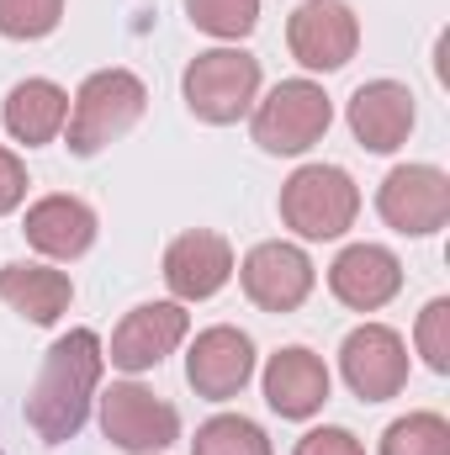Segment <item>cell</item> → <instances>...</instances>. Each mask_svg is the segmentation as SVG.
Wrapping results in <instances>:
<instances>
[{
    "mask_svg": "<svg viewBox=\"0 0 450 455\" xmlns=\"http://www.w3.org/2000/svg\"><path fill=\"white\" fill-rule=\"evenodd\" d=\"M101 371H107V349H101L96 329H69L64 339H53L32 392H27V424L48 445L75 440L91 419L96 392H101Z\"/></svg>",
    "mask_w": 450,
    "mask_h": 455,
    "instance_id": "1",
    "label": "cell"
},
{
    "mask_svg": "<svg viewBox=\"0 0 450 455\" xmlns=\"http://www.w3.org/2000/svg\"><path fill=\"white\" fill-rule=\"evenodd\" d=\"M149 107V85L133 75V69H96L75 101H69V154L75 159H91L101 154L107 143H117L122 132L138 127V116Z\"/></svg>",
    "mask_w": 450,
    "mask_h": 455,
    "instance_id": "2",
    "label": "cell"
},
{
    "mask_svg": "<svg viewBox=\"0 0 450 455\" xmlns=\"http://www.w3.org/2000/svg\"><path fill=\"white\" fill-rule=\"evenodd\" d=\"M360 218V186L339 164H302L281 186V223L297 238H344Z\"/></svg>",
    "mask_w": 450,
    "mask_h": 455,
    "instance_id": "3",
    "label": "cell"
},
{
    "mask_svg": "<svg viewBox=\"0 0 450 455\" xmlns=\"http://www.w3.org/2000/svg\"><path fill=\"white\" fill-rule=\"evenodd\" d=\"M181 91H186V107L202 122L228 127V122L249 116L260 101V59L244 48H207L186 64Z\"/></svg>",
    "mask_w": 450,
    "mask_h": 455,
    "instance_id": "4",
    "label": "cell"
},
{
    "mask_svg": "<svg viewBox=\"0 0 450 455\" xmlns=\"http://www.w3.org/2000/svg\"><path fill=\"white\" fill-rule=\"evenodd\" d=\"M334 122V107L324 96V85L313 80H281L265 101H254L249 132L265 154H308L313 143H324Z\"/></svg>",
    "mask_w": 450,
    "mask_h": 455,
    "instance_id": "5",
    "label": "cell"
},
{
    "mask_svg": "<svg viewBox=\"0 0 450 455\" xmlns=\"http://www.w3.org/2000/svg\"><path fill=\"white\" fill-rule=\"evenodd\" d=\"M96 403H101V435L117 451L159 455L181 440V413L138 381H112L107 392H96Z\"/></svg>",
    "mask_w": 450,
    "mask_h": 455,
    "instance_id": "6",
    "label": "cell"
},
{
    "mask_svg": "<svg viewBox=\"0 0 450 455\" xmlns=\"http://www.w3.org/2000/svg\"><path fill=\"white\" fill-rule=\"evenodd\" d=\"M376 212L408 238L440 233L450 223V175L440 164H398L376 191Z\"/></svg>",
    "mask_w": 450,
    "mask_h": 455,
    "instance_id": "7",
    "label": "cell"
},
{
    "mask_svg": "<svg viewBox=\"0 0 450 455\" xmlns=\"http://www.w3.org/2000/svg\"><path fill=\"white\" fill-rule=\"evenodd\" d=\"M286 48L302 69L313 75H334L355 59L360 48V21L344 0H302L286 21Z\"/></svg>",
    "mask_w": 450,
    "mask_h": 455,
    "instance_id": "8",
    "label": "cell"
},
{
    "mask_svg": "<svg viewBox=\"0 0 450 455\" xmlns=\"http://www.w3.org/2000/svg\"><path fill=\"white\" fill-rule=\"evenodd\" d=\"M339 371L360 403H387L408 387V344L387 323H360L339 349Z\"/></svg>",
    "mask_w": 450,
    "mask_h": 455,
    "instance_id": "9",
    "label": "cell"
},
{
    "mask_svg": "<svg viewBox=\"0 0 450 455\" xmlns=\"http://www.w3.org/2000/svg\"><path fill=\"white\" fill-rule=\"evenodd\" d=\"M238 281H244V297L260 307V313H297L313 291V259L286 243V238H270V243H254L238 265Z\"/></svg>",
    "mask_w": 450,
    "mask_h": 455,
    "instance_id": "10",
    "label": "cell"
},
{
    "mask_svg": "<svg viewBox=\"0 0 450 455\" xmlns=\"http://www.w3.org/2000/svg\"><path fill=\"white\" fill-rule=\"evenodd\" d=\"M186 334H191L186 302H143V307H133V313L117 323L107 360H112L117 371L138 376V371H154L165 355H175V344L186 339Z\"/></svg>",
    "mask_w": 450,
    "mask_h": 455,
    "instance_id": "11",
    "label": "cell"
},
{
    "mask_svg": "<svg viewBox=\"0 0 450 455\" xmlns=\"http://www.w3.org/2000/svg\"><path fill=\"white\" fill-rule=\"evenodd\" d=\"M254 376V339L233 323H218V329H202L191 355H186V381L197 397L207 403H228L249 387Z\"/></svg>",
    "mask_w": 450,
    "mask_h": 455,
    "instance_id": "12",
    "label": "cell"
},
{
    "mask_svg": "<svg viewBox=\"0 0 450 455\" xmlns=\"http://www.w3.org/2000/svg\"><path fill=\"white\" fill-rule=\"evenodd\" d=\"M233 275V243L213 228H191L165 249V286L175 302H207L218 297Z\"/></svg>",
    "mask_w": 450,
    "mask_h": 455,
    "instance_id": "13",
    "label": "cell"
},
{
    "mask_svg": "<svg viewBox=\"0 0 450 455\" xmlns=\"http://www.w3.org/2000/svg\"><path fill=\"white\" fill-rule=\"evenodd\" d=\"M329 291L355 313H376V307H387L403 291V265L382 243H350L329 265Z\"/></svg>",
    "mask_w": 450,
    "mask_h": 455,
    "instance_id": "14",
    "label": "cell"
},
{
    "mask_svg": "<svg viewBox=\"0 0 450 455\" xmlns=\"http://www.w3.org/2000/svg\"><path fill=\"white\" fill-rule=\"evenodd\" d=\"M350 132L360 148L371 154H392L408 143L414 132V91L398 85V80H366L355 96H350Z\"/></svg>",
    "mask_w": 450,
    "mask_h": 455,
    "instance_id": "15",
    "label": "cell"
},
{
    "mask_svg": "<svg viewBox=\"0 0 450 455\" xmlns=\"http://www.w3.org/2000/svg\"><path fill=\"white\" fill-rule=\"evenodd\" d=\"M265 403L281 419H297V424L313 419L329 403V365L313 349H302V344L270 355V365H265Z\"/></svg>",
    "mask_w": 450,
    "mask_h": 455,
    "instance_id": "16",
    "label": "cell"
},
{
    "mask_svg": "<svg viewBox=\"0 0 450 455\" xmlns=\"http://www.w3.org/2000/svg\"><path fill=\"white\" fill-rule=\"evenodd\" d=\"M21 233L37 254L48 259H80L91 243H96V212L80 202V196H43L27 207Z\"/></svg>",
    "mask_w": 450,
    "mask_h": 455,
    "instance_id": "17",
    "label": "cell"
},
{
    "mask_svg": "<svg viewBox=\"0 0 450 455\" xmlns=\"http://www.w3.org/2000/svg\"><path fill=\"white\" fill-rule=\"evenodd\" d=\"M0 302H11V313H21L27 323L48 329L69 313L75 281L53 265H0Z\"/></svg>",
    "mask_w": 450,
    "mask_h": 455,
    "instance_id": "18",
    "label": "cell"
},
{
    "mask_svg": "<svg viewBox=\"0 0 450 455\" xmlns=\"http://www.w3.org/2000/svg\"><path fill=\"white\" fill-rule=\"evenodd\" d=\"M0 122L27 148L53 143L64 132V122H69V91L53 85V80H21V85H11V96L0 107Z\"/></svg>",
    "mask_w": 450,
    "mask_h": 455,
    "instance_id": "19",
    "label": "cell"
},
{
    "mask_svg": "<svg viewBox=\"0 0 450 455\" xmlns=\"http://www.w3.org/2000/svg\"><path fill=\"white\" fill-rule=\"evenodd\" d=\"M191 455H276V451H270V440H265V429H260L254 419H244V413H218V419H207V424L197 429Z\"/></svg>",
    "mask_w": 450,
    "mask_h": 455,
    "instance_id": "20",
    "label": "cell"
},
{
    "mask_svg": "<svg viewBox=\"0 0 450 455\" xmlns=\"http://www.w3.org/2000/svg\"><path fill=\"white\" fill-rule=\"evenodd\" d=\"M382 455H450V424L440 413H408L387 424Z\"/></svg>",
    "mask_w": 450,
    "mask_h": 455,
    "instance_id": "21",
    "label": "cell"
},
{
    "mask_svg": "<svg viewBox=\"0 0 450 455\" xmlns=\"http://www.w3.org/2000/svg\"><path fill=\"white\" fill-rule=\"evenodd\" d=\"M186 16L207 37L238 43V37H249L260 27V0H186Z\"/></svg>",
    "mask_w": 450,
    "mask_h": 455,
    "instance_id": "22",
    "label": "cell"
},
{
    "mask_svg": "<svg viewBox=\"0 0 450 455\" xmlns=\"http://www.w3.org/2000/svg\"><path fill=\"white\" fill-rule=\"evenodd\" d=\"M64 21V0H0V37L37 43Z\"/></svg>",
    "mask_w": 450,
    "mask_h": 455,
    "instance_id": "23",
    "label": "cell"
},
{
    "mask_svg": "<svg viewBox=\"0 0 450 455\" xmlns=\"http://www.w3.org/2000/svg\"><path fill=\"white\" fill-rule=\"evenodd\" d=\"M414 344L424 355L430 371H450V297H435L424 313H419V329H414Z\"/></svg>",
    "mask_w": 450,
    "mask_h": 455,
    "instance_id": "24",
    "label": "cell"
},
{
    "mask_svg": "<svg viewBox=\"0 0 450 455\" xmlns=\"http://www.w3.org/2000/svg\"><path fill=\"white\" fill-rule=\"evenodd\" d=\"M297 455H366V445H360L350 429L324 424V429H308V435L297 440Z\"/></svg>",
    "mask_w": 450,
    "mask_h": 455,
    "instance_id": "25",
    "label": "cell"
},
{
    "mask_svg": "<svg viewBox=\"0 0 450 455\" xmlns=\"http://www.w3.org/2000/svg\"><path fill=\"white\" fill-rule=\"evenodd\" d=\"M21 202H27V164L11 148H0V218L16 212Z\"/></svg>",
    "mask_w": 450,
    "mask_h": 455,
    "instance_id": "26",
    "label": "cell"
}]
</instances>
